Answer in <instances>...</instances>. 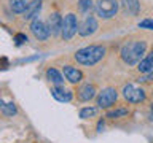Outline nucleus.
Wrapping results in <instances>:
<instances>
[{
	"mask_svg": "<svg viewBox=\"0 0 153 143\" xmlns=\"http://www.w3.org/2000/svg\"><path fill=\"white\" fill-rule=\"evenodd\" d=\"M76 97H78V100H81V102H89V100H93L96 97V88L94 84H81L78 91H76Z\"/></svg>",
	"mask_w": 153,
	"mask_h": 143,
	"instance_id": "11",
	"label": "nucleus"
},
{
	"mask_svg": "<svg viewBox=\"0 0 153 143\" xmlns=\"http://www.w3.org/2000/svg\"><path fill=\"white\" fill-rule=\"evenodd\" d=\"M78 8L81 13H89L94 8L93 0H78Z\"/></svg>",
	"mask_w": 153,
	"mask_h": 143,
	"instance_id": "21",
	"label": "nucleus"
},
{
	"mask_svg": "<svg viewBox=\"0 0 153 143\" xmlns=\"http://www.w3.org/2000/svg\"><path fill=\"white\" fill-rule=\"evenodd\" d=\"M121 5H123L124 11L132 14V16H136V14H139V11H140V3H139V0H121Z\"/></svg>",
	"mask_w": 153,
	"mask_h": 143,
	"instance_id": "16",
	"label": "nucleus"
},
{
	"mask_svg": "<svg viewBox=\"0 0 153 143\" xmlns=\"http://www.w3.org/2000/svg\"><path fill=\"white\" fill-rule=\"evenodd\" d=\"M0 65H8V60L5 59V57H2V60H0Z\"/></svg>",
	"mask_w": 153,
	"mask_h": 143,
	"instance_id": "25",
	"label": "nucleus"
},
{
	"mask_svg": "<svg viewBox=\"0 0 153 143\" xmlns=\"http://www.w3.org/2000/svg\"><path fill=\"white\" fill-rule=\"evenodd\" d=\"M62 72H64L65 80L69 81V83H72V84L81 83V80H83V72L78 70V69H76V67H74V65H64Z\"/></svg>",
	"mask_w": 153,
	"mask_h": 143,
	"instance_id": "10",
	"label": "nucleus"
},
{
	"mask_svg": "<svg viewBox=\"0 0 153 143\" xmlns=\"http://www.w3.org/2000/svg\"><path fill=\"white\" fill-rule=\"evenodd\" d=\"M147 51V43L142 40H134V41H128L121 46V51H120V56L124 64L128 65H137L140 62Z\"/></svg>",
	"mask_w": 153,
	"mask_h": 143,
	"instance_id": "1",
	"label": "nucleus"
},
{
	"mask_svg": "<svg viewBox=\"0 0 153 143\" xmlns=\"http://www.w3.org/2000/svg\"><path fill=\"white\" fill-rule=\"evenodd\" d=\"M46 78L51 81L54 86H64V76L59 70H56L54 67H50L46 70Z\"/></svg>",
	"mask_w": 153,
	"mask_h": 143,
	"instance_id": "14",
	"label": "nucleus"
},
{
	"mask_svg": "<svg viewBox=\"0 0 153 143\" xmlns=\"http://www.w3.org/2000/svg\"><path fill=\"white\" fill-rule=\"evenodd\" d=\"M142 81H153V67H152V70L148 72V73H145V76L142 78Z\"/></svg>",
	"mask_w": 153,
	"mask_h": 143,
	"instance_id": "24",
	"label": "nucleus"
},
{
	"mask_svg": "<svg viewBox=\"0 0 153 143\" xmlns=\"http://www.w3.org/2000/svg\"><path fill=\"white\" fill-rule=\"evenodd\" d=\"M96 113H97V108L96 107H85L80 110V118L81 119H91L96 116Z\"/></svg>",
	"mask_w": 153,
	"mask_h": 143,
	"instance_id": "20",
	"label": "nucleus"
},
{
	"mask_svg": "<svg viewBox=\"0 0 153 143\" xmlns=\"http://www.w3.org/2000/svg\"><path fill=\"white\" fill-rule=\"evenodd\" d=\"M123 97L128 100L129 103H142L147 99V94L142 88H137L134 84H128L123 88Z\"/></svg>",
	"mask_w": 153,
	"mask_h": 143,
	"instance_id": "6",
	"label": "nucleus"
},
{
	"mask_svg": "<svg viewBox=\"0 0 153 143\" xmlns=\"http://www.w3.org/2000/svg\"><path fill=\"white\" fill-rule=\"evenodd\" d=\"M128 113H129V110L124 108V107H121V108H115V110H108V111H107V118H110V119L123 118V116H126Z\"/></svg>",
	"mask_w": 153,
	"mask_h": 143,
	"instance_id": "19",
	"label": "nucleus"
},
{
	"mask_svg": "<svg viewBox=\"0 0 153 143\" xmlns=\"http://www.w3.org/2000/svg\"><path fill=\"white\" fill-rule=\"evenodd\" d=\"M30 30L33 33V37L37 38V40H46L48 37L51 35L50 33V29H48V24L45 21H42V19H33L30 22Z\"/></svg>",
	"mask_w": 153,
	"mask_h": 143,
	"instance_id": "7",
	"label": "nucleus"
},
{
	"mask_svg": "<svg viewBox=\"0 0 153 143\" xmlns=\"http://www.w3.org/2000/svg\"><path fill=\"white\" fill-rule=\"evenodd\" d=\"M150 110H152V114H153V102H152V107H150Z\"/></svg>",
	"mask_w": 153,
	"mask_h": 143,
	"instance_id": "27",
	"label": "nucleus"
},
{
	"mask_svg": "<svg viewBox=\"0 0 153 143\" xmlns=\"http://www.w3.org/2000/svg\"><path fill=\"white\" fill-rule=\"evenodd\" d=\"M51 95L57 102H70L72 97H74L72 91L65 89L64 86H54V88H51Z\"/></svg>",
	"mask_w": 153,
	"mask_h": 143,
	"instance_id": "12",
	"label": "nucleus"
},
{
	"mask_svg": "<svg viewBox=\"0 0 153 143\" xmlns=\"http://www.w3.org/2000/svg\"><path fill=\"white\" fill-rule=\"evenodd\" d=\"M152 92H153V91H152Z\"/></svg>",
	"mask_w": 153,
	"mask_h": 143,
	"instance_id": "28",
	"label": "nucleus"
},
{
	"mask_svg": "<svg viewBox=\"0 0 153 143\" xmlns=\"http://www.w3.org/2000/svg\"><path fill=\"white\" fill-rule=\"evenodd\" d=\"M97 29H99L97 19H96L94 16H86L83 19V22L80 24V27H78V33L81 37H89V35H93V33H96Z\"/></svg>",
	"mask_w": 153,
	"mask_h": 143,
	"instance_id": "8",
	"label": "nucleus"
},
{
	"mask_svg": "<svg viewBox=\"0 0 153 143\" xmlns=\"http://www.w3.org/2000/svg\"><path fill=\"white\" fill-rule=\"evenodd\" d=\"M102 127H104V121H100V122L97 124V130L100 132V130H102Z\"/></svg>",
	"mask_w": 153,
	"mask_h": 143,
	"instance_id": "26",
	"label": "nucleus"
},
{
	"mask_svg": "<svg viewBox=\"0 0 153 143\" xmlns=\"http://www.w3.org/2000/svg\"><path fill=\"white\" fill-rule=\"evenodd\" d=\"M120 3L118 0H97L94 5V11L99 18L102 19H110L118 13Z\"/></svg>",
	"mask_w": 153,
	"mask_h": 143,
	"instance_id": "3",
	"label": "nucleus"
},
{
	"mask_svg": "<svg viewBox=\"0 0 153 143\" xmlns=\"http://www.w3.org/2000/svg\"><path fill=\"white\" fill-rule=\"evenodd\" d=\"M117 99H118L117 89H115V88H105V89H102L97 94V97H96V103H97L99 108H110V107H113V105H115Z\"/></svg>",
	"mask_w": 153,
	"mask_h": 143,
	"instance_id": "5",
	"label": "nucleus"
},
{
	"mask_svg": "<svg viewBox=\"0 0 153 143\" xmlns=\"http://www.w3.org/2000/svg\"><path fill=\"white\" fill-rule=\"evenodd\" d=\"M78 27L80 24L76 21V16L74 13H69L64 16V21H62V32H61V37L64 40H70L74 38V35L78 32Z\"/></svg>",
	"mask_w": 153,
	"mask_h": 143,
	"instance_id": "4",
	"label": "nucleus"
},
{
	"mask_svg": "<svg viewBox=\"0 0 153 143\" xmlns=\"http://www.w3.org/2000/svg\"><path fill=\"white\" fill-rule=\"evenodd\" d=\"M105 56V48L100 46V45H89V46H85L78 49L74 54V59L81 65H86V67H91V65H96L99 60H102V57Z\"/></svg>",
	"mask_w": 153,
	"mask_h": 143,
	"instance_id": "2",
	"label": "nucleus"
},
{
	"mask_svg": "<svg viewBox=\"0 0 153 143\" xmlns=\"http://www.w3.org/2000/svg\"><path fill=\"white\" fill-rule=\"evenodd\" d=\"M42 10V0H30L27 5V10L24 11V19H37L38 13Z\"/></svg>",
	"mask_w": 153,
	"mask_h": 143,
	"instance_id": "13",
	"label": "nucleus"
},
{
	"mask_svg": "<svg viewBox=\"0 0 153 143\" xmlns=\"http://www.w3.org/2000/svg\"><path fill=\"white\" fill-rule=\"evenodd\" d=\"M152 67H153V51H150V52H148V54L137 64V70L140 72L142 75H145V73H148V72L152 70Z\"/></svg>",
	"mask_w": 153,
	"mask_h": 143,
	"instance_id": "15",
	"label": "nucleus"
},
{
	"mask_svg": "<svg viewBox=\"0 0 153 143\" xmlns=\"http://www.w3.org/2000/svg\"><path fill=\"white\" fill-rule=\"evenodd\" d=\"M139 27L147 29V30H153V19H143V21L139 22Z\"/></svg>",
	"mask_w": 153,
	"mask_h": 143,
	"instance_id": "22",
	"label": "nucleus"
},
{
	"mask_svg": "<svg viewBox=\"0 0 153 143\" xmlns=\"http://www.w3.org/2000/svg\"><path fill=\"white\" fill-rule=\"evenodd\" d=\"M62 21H64V18H62L59 13H51L50 14L46 24H48V29H50L51 35H61V32H62Z\"/></svg>",
	"mask_w": 153,
	"mask_h": 143,
	"instance_id": "9",
	"label": "nucleus"
},
{
	"mask_svg": "<svg viewBox=\"0 0 153 143\" xmlns=\"http://www.w3.org/2000/svg\"><path fill=\"white\" fill-rule=\"evenodd\" d=\"M27 41V35L26 33H16L14 35V43H16V46H21L22 43Z\"/></svg>",
	"mask_w": 153,
	"mask_h": 143,
	"instance_id": "23",
	"label": "nucleus"
},
{
	"mask_svg": "<svg viewBox=\"0 0 153 143\" xmlns=\"http://www.w3.org/2000/svg\"><path fill=\"white\" fill-rule=\"evenodd\" d=\"M0 113L3 116H14L18 113V108L13 102H5L3 99H0Z\"/></svg>",
	"mask_w": 153,
	"mask_h": 143,
	"instance_id": "17",
	"label": "nucleus"
},
{
	"mask_svg": "<svg viewBox=\"0 0 153 143\" xmlns=\"http://www.w3.org/2000/svg\"><path fill=\"white\" fill-rule=\"evenodd\" d=\"M29 2H30V0H8L11 11H13V13H16V14H21V13L26 11Z\"/></svg>",
	"mask_w": 153,
	"mask_h": 143,
	"instance_id": "18",
	"label": "nucleus"
}]
</instances>
